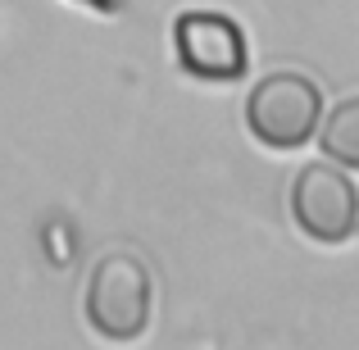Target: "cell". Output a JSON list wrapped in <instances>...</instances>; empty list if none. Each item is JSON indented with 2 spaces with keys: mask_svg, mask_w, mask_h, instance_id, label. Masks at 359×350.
Wrapping results in <instances>:
<instances>
[{
  "mask_svg": "<svg viewBox=\"0 0 359 350\" xmlns=\"http://www.w3.org/2000/svg\"><path fill=\"white\" fill-rule=\"evenodd\" d=\"M173 51L191 78L201 82H237L250 69V46L237 18L219 9H187L173 23Z\"/></svg>",
  "mask_w": 359,
  "mask_h": 350,
  "instance_id": "cell-4",
  "label": "cell"
},
{
  "mask_svg": "<svg viewBox=\"0 0 359 350\" xmlns=\"http://www.w3.org/2000/svg\"><path fill=\"white\" fill-rule=\"evenodd\" d=\"M291 219L309 241L323 245H341L351 241L359 228V187L332 159L305 164L291 182Z\"/></svg>",
  "mask_w": 359,
  "mask_h": 350,
  "instance_id": "cell-3",
  "label": "cell"
},
{
  "mask_svg": "<svg viewBox=\"0 0 359 350\" xmlns=\"http://www.w3.org/2000/svg\"><path fill=\"white\" fill-rule=\"evenodd\" d=\"M318 146L323 159L341 168H359V96H346L341 105H332V114L318 123Z\"/></svg>",
  "mask_w": 359,
  "mask_h": 350,
  "instance_id": "cell-5",
  "label": "cell"
},
{
  "mask_svg": "<svg viewBox=\"0 0 359 350\" xmlns=\"http://www.w3.org/2000/svg\"><path fill=\"white\" fill-rule=\"evenodd\" d=\"M155 314V278L132 250H109L96 260L87 282V323L105 342H137Z\"/></svg>",
  "mask_w": 359,
  "mask_h": 350,
  "instance_id": "cell-1",
  "label": "cell"
},
{
  "mask_svg": "<svg viewBox=\"0 0 359 350\" xmlns=\"http://www.w3.org/2000/svg\"><path fill=\"white\" fill-rule=\"evenodd\" d=\"M323 123V91L305 73H269L245 96V128L273 150H296L314 141Z\"/></svg>",
  "mask_w": 359,
  "mask_h": 350,
  "instance_id": "cell-2",
  "label": "cell"
}]
</instances>
